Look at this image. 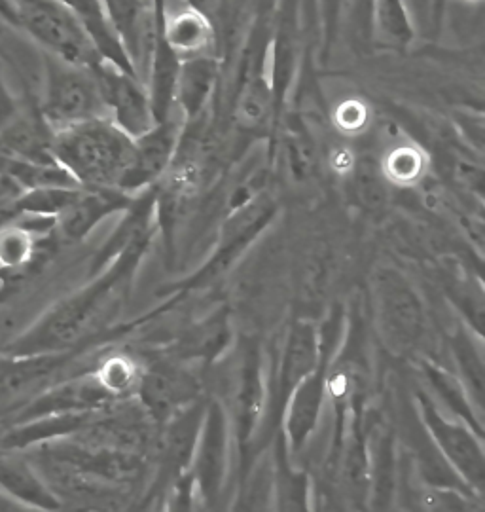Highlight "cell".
I'll list each match as a JSON object with an SVG mask.
<instances>
[{"mask_svg":"<svg viewBox=\"0 0 485 512\" xmlns=\"http://www.w3.org/2000/svg\"><path fill=\"white\" fill-rule=\"evenodd\" d=\"M107 109L95 69L44 55V88L40 116L48 128H69L101 118Z\"/></svg>","mask_w":485,"mask_h":512,"instance_id":"7a4b0ae2","label":"cell"},{"mask_svg":"<svg viewBox=\"0 0 485 512\" xmlns=\"http://www.w3.org/2000/svg\"><path fill=\"white\" fill-rule=\"evenodd\" d=\"M381 319L396 346H408L421 332V310L414 293L398 279L381 281Z\"/></svg>","mask_w":485,"mask_h":512,"instance_id":"8992f818","label":"cell"},{"mask_svg":"<svg viewBox=\"0 0 485 512\" xmlns=\"http://www.w3.org/2000/svg\"><path fill=\"white\" fill-rule=\"evenodd\" d=\"M38 236L27 228L21 220L16 219L0 228V274L21 275L36 258L38 253Z\"/></svg>","mask_w":485,"mask_h":512,"instance_id":"52a82bcc","label":"cell"},{"mask_svg":"<svg viewBox=\"0 0 485 512\" xmlns=\"http://www.w3.org/2000/svg\"><path fill=\"white\" fill-rule=\"evenodd\" d=\"M302 382L304 384L292 403L290 418H288L290 439L296 446L302 444V440H306L309 431L315 427L319 406H321V395H323L319 376H306Z\"/></svg>","mask_w":485,"mask_h":512,"instance_id":"30bf717a","label":"cell"},{"mask_svg":"<svg viewBox=\"0 0 485 512\" xmlns=\"http://www.w3.org/2000/svg\"><path fill=\"white\" fill-rule=\"evenodd\" d=\"M207 38L201 19L196 16H180L167 33V46L171 50H199Z\"/></svg>","mask_w":485,"mask_h":512,"instance_id":"5bb4252c","label":"cell"},{"mask_svg":"<svg viewBox=\"0 0 485 512\" xmlns=\"http://www.w3.org/2000/svg\"><path fill=\"white\" fill-rule=\"evenodd\" d=\"M25 511L19 503H16L14 499H10L8 495L0 492V512H18Z\"/></svg>","mask_w":485,"mask_h":512,"instance_id":"2e32d148","label":"cell"},{"mask_svg":"<svg viewBox=\"0 0 485 512\" xmlns=\"http://www.w3.org/2000/svg\"><path fill=\"white\" fill-rule=\"evenodd\" d=\"M0 19L16 27V12H14V2L12 0H0Z\"/></svg>","mask_w":485,"mask_h":512,"instance_id":"9a60e30c","label":"cell"},{"mask_svg":"<svg viewBox=\"0 0 485 512\" xmlns=\"http://www.w3.org/2000/svg\"><path fill=\"white\" fill-rule=\"evenodd\" d=\"M0 492L27 509L54 511L61 503L48 488L29 458H16L14 452L0 456Z\"/></svg>","mask_w":485,"mask_h":512,"instance_id":"5b68a950","label":"cell"},{"mask_svg":"<svg viewBox=\"0 0 485 512\" xmlns=\"http://www.w3.org/2000/svg\"><path fill=\"white\" fill-rule=\"evenodd\" d=\"M317 359V346L315 334L309 327H298L290 336L288 344L287 361H285V385L288 389L298 382H302L315 365Z\"/></svg>","mask_w":485,"mask_h":512,"instance_id":"8fae6325","label":"cell"},{"mask_svg":"<svg viewBox=\"0 0 485 512\" xmlns=\"http://www.w3.org/2000/svg\"><path fill=\"white\" fill-rule=\"evenodd\" d=\"M93 69L99 78L105 105L114 112L116 126L129 137H143L152 129L154 112L146 95L129 76V71L120 67L108 69L105 61H99Z\"/></svg>","mask_w":485,"mask_h":512,"instance_id":"277c9868","label":"cell"},{"mask_svg":"<svg viewBox=\"0 0 485 512\" xmlns=\"http://www.w3.org/2000/svg\"><path fill=\"white\" fill-rule=\"evenodd\" d=\"M429 421H431L432 431L436 433L440 444L444 446L446 454L455 461V465L472 482L482 486L484 459H482V454H480V448L474 444V440L470 439V435L465 433L463 429H459V427H453V425H448L446 421L438 420L432 414V410H429Z\"/></svg>","mask_w":485,"mask_h":512,"instance_id":"ba28073f","label":"cell"},{"mask_svg":"<svg viewBox=\"0 0 485 512\" xmlns=\"http://www.w3.org/2000/svg\"><path fill=\"white\" fill-rule=\"evenodd\" d=\"M182 393H184V385L179 378H173L167 374H152L144 382V399L150 401V406H154L158 412L169 410L179 401Z\"/></svg>","mask_w":485,"mask_h":512,"instance_id":"7c38bea8","label":"cell"},{"mask_svg":"<svg viewBox=\"0 0 485 512\" xmlns=\"http://www.w3.org/2000/svg\"><path fill=\"white\" fill-rule=\"evenodd\" d=\"M50 152L76 183L95 190L126 186L135 164L129 135L103 116L52 131Z\"/></svg>","mask_w":485,"mask_h":512,"instance_id":"6da1fadb","label":"cell"},{"mask_svg":"<svg viewBox=\"0 0 485 512\" xmlns=\"http://www.w3.org/2000/svg\"><path fill=\"white\" fill-rule=\"evenodd\" d=\"M173 141L175 133L167 124H162L154 131L150 129L143 137H139V143L135 145V164L127 177L126 186L143 183L146 179L158 175L167 164Z\"/></svg>","mask_w":485,"mask_h":512,"instance_id":"9c48e42d","label":"cell"},{"mask_svg":"<svg viewBox=\"0 0 485 512\" xmlns=\"http://www.w3.org/2000/svg\"><path fill=\"white\" fill-rule=\"evenodd\" d=\"M16 27L46 52L74 65L95 67L101 55L86 29L59 0H12Z\"/></svg>","mask_w":485,"mask_h":512,"instance_id":"3957f363","label":"cell"},{"mask_svg":"<svg viewBox=\"0 0 485 512\" xmlns=\"http://www.w3.org/2000/svg\"><path fill=\"white\" fill-rule=\"evenodd\" d=\"M213 78V71L203 65V61H196V65L186 67L180 78V92H182V101L188 110H196L203 97L209 92V84Z\"/></svg>","mask_w":485,"mask_h":512,"instance_id":"4fadbf2b","label":"cell"}]
</instances>
